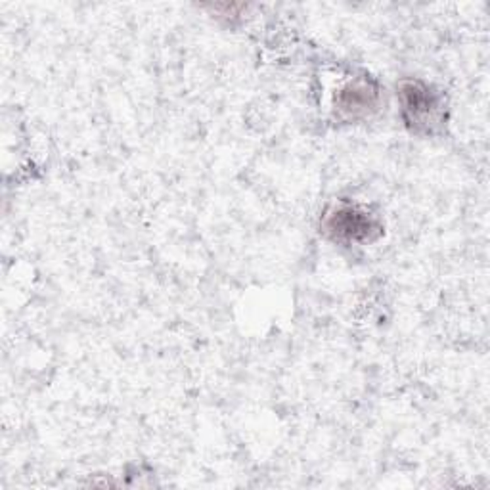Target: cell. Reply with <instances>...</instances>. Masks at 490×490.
Segmentation results:
<instances>
[{
  "mask_svg": "<svg viewBox=\"0 0 490 490\" xmlns=\"http://www.w3.org/2000/svg\"><path fill=\"white\" fill-rule=\"evenodd\" d=\"M326 228L336 238L349 242H362L370 238L371 230H374V223L366 217V213H360L352 207H345L331 214L326 221Z\"/></svg>",
  "mask_w": 490,
  "mask_h": 490,
  "instance_id": "cell-1",
  "label": "cell"
},
{
  "mask_svg": "<svg viewBox=\"0 0 490 490\" xmlns=\"http://www.w3.org/2000/svg\"><path fill=\"white\" fill-rule=\"evenodd\" d=\"M402 104L404 111L412 113V121L422 120V117L431 115V111L435 109V98L431 96V92L416 83H410L402 89Z\"/></svg>",
  "mask_w": 490,
  "mask_h": 490,
  "instance_id": "cell-2",
  "label": "cell"
}]
</instances>
